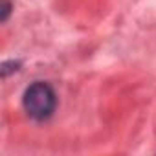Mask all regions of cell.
<instances>
[{
  "instance_id": "1",
  "label": "cell",
  "mask_w": 156,
  "mask_h": 156,
  "mask_svg": "<svg viewBox=\"0 0 156 156\" xmlns=\"http://www.w3.org/2000/svg\"><path fill=\"white\" fill-rule=\"evenodd\" d=\"M22 108L26 116L37 123L48 121L57 108V94L46 81H33L22 94Z\"/></svg>"
},
{
  "instance_id": "3",
  "label": "cell",
  "mask_w": 156,
  "mask_h": 156,
  "mask_svg": "<svg viewBox=\"0 0 156 156\" xmlns=\"http://www.w3.org/2000/svg\"><path fill=\"white\" fill-rule=\"evenodd\" d=\"M9 13H11V2H9V0H4V8H2V22L8 20Z\"/></svg>"
},
{
  "instance_id": "2",
  "label": "cell",
  "mask_w": 156,
  "mask_h": 156,
  "mask_svg": "<svg viewBox=\"0 0 156 156\" xmlns=\"http://www.w3.org/2000/svg\"><path fill=\"white\" fill-rule=\"evenodd\" d=\"M19 66H20V62H19V61H6V62L2 64V77L6 79L9 73H13V72H17V70H19Z\"/></svg>"
}]
</instances>
